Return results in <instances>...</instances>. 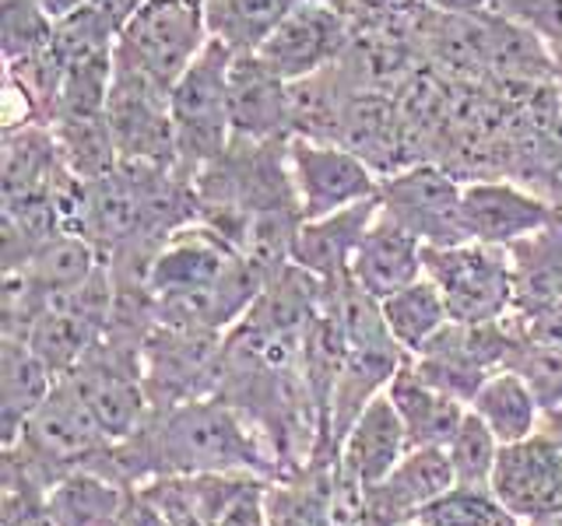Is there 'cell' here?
<instances>
[{"mask_svg": "<svg viewBox=\"0 0 562 526\" xmlns=\"http://www.w3.org/2000/svg\"><path fill=\"white\" fill-rule=\"evenodd\" d=\"M236 53L211 35L183 78L172 84L169 116L176 137V162L187 175L211 169L233 145V113H228V70Z\"/></svg>", "mask_w": 562, "mask_h": 526, "instance_id": "cell-1", "label": "cell"}, {"mask_svg": "<svg viewBox=\"0 0 562 526\" xmlns=\"http://www.w3.org/2000/svg\"><path fill=\"white\" fill-rule=\"evenodd\" d=\"M207 18L201 0H140L120 28L113 67L131 70L172 95V84L207 46Z\"/></svg>", "mask_w": 562, "mask_h": 526, "instance_id": "cell-2", "label": "cell"}, {"mask_svg": "<svg viewBox=\"0 0 562 526\" xmlns=\"http://www.w3.org/2000/svg\"><path fill=\"white\" fill-rule=\"evenodd\" d=\"M426 277L457 323H499L514 309V267L506 245L474 239L426 245Z\"/></svg>", "mask_w": 562, "mask_h": 526, "instance_id": "cell-3", "label": "cell"}, {"mask_svg": "<svg viewBox=\"0 0 562 526\" xmlns=\"http://www.w3.org/2000/svg\"><path fill=\"white\" fill-rule=\"evenodd\" d=\"M289 172L303 221L327 218L334 210L380 197V175L345 145H327L313 137L289 140Z\"/></svg>", "mask_w": 562, "mask_h": 526, "instance_id": "cell-4", "label": "cell"}, {"mask_svg": "<svg viewBox=\"0 0 562 526\" xmlns=\"http://www.w3.org/2000/svg\"><path fill=\"white\" fill-rule=\"evenodd\" d=\"M461 197L464 186L447 169L429 162L397 169L380 183V210L404 228H412L426 245H450L468 239L461 221Z\"/></svg>", "mask_w": 562, "mask_h": 526, "instance_id": "cell-5", "label": "cell"}, {"mask_svg": "<svg viewBox=\"0 0 562 526\" xmlns=\"http://www.w3.org/2000/svg\"><path fill=\"white\" fill-rule=\"evenodd\" d=\"M514 333L499 323H457L450 320L436 338L412 358L415 373L436 382L439 390H447L457 400H471L479 393V386L499 373L506 362V351Z\"/></svg>", "mask_w": 562, "mask_h": 526, "instance_id": "cell-6", "label": "cell"}, {"mask_svg": "<svg viewBox=\"0 0 562 526\" xmlns=\"http://www.w3.org/2000/svg\"><path fill=\"white\" fill-rule=\"evenodd\" d=\"M162 449L183 473H215L257 464L254 443L218 403H187L176 411L162 428Z\"/></svg>", "mask_w": 562, "mask_h": 526, "instance_id": "cell-7", "label": "cell"}, {"mask_svg": "<svg viewBox=\"0 0 562 526\" xmlns=\"http://www.w3.org/2000/svg\"><path fill=\"white\" fill-rule=\"evenodd\" d=\"M345 46V18L324 0H299V4L285 14L257 57L268 64L278 78L289 84L306 81L313 75L327 70Z\"/></svg>", "mask_w": 562, "mask_h": 526, "instance_id": "cell-8", "label": "cell"}, {"mask_svg": "<svg viewBox=\"0 0 562 526\" xmlns=\"http://www.w3.org/2000/svg\"><path fill=\"white\" fill-rule=\"evenodd\" d=\"M492 495L520 519H535L562 505V449L541 428L520 443L499 446L492 467Z\"/></svg>", "mask_w": 562, "mask_h": 526, "instance_id": "cell-9", "label": "cell"}, {"mask_svg": "<svg viewBox=\"0 0 562 526\" xmlns=\"http://www.w3.org/2000/svg\"><path fill=\"white\" fill-rule=\"evenodd\" d=\"M559 210L531 190L503 180H479L464 186L461 221L464 236L488 245H514L517 239L552 225Z\"/></svg>", "mask_w": 562, "mask_h": 526, "instance_id": "cell-10", "label": "cell"}, {"mask_svg": "<svg viewBox=\"0 0 562 526\" xmlns=\"http://www.w3.org/2000/svg\"><path fill=\"white\" fill-rule=\"evenodd\" d=\"M228 113L239 140H285L292 130V84L257 53H236L228 70Z\"/></svg>", "mask_w": 562, "mask_h": 526, "instance_id": "cell-11", "label": "cell"}, {"mask_svg": "<svg viewBox=\"0 0 562 526\" xmlns=\"http://www.w3.org/2000/svg\"><path fill=\"white\" fill-rule=\"evenodd\" d=\"M457 484L447 449H408L380 484L366 491V516L383 526H408L422 508Z\"/></svg>", "mask_w": 562, "mask_h": 526, "instance_id": "cell-12", "label": "cell"}, {"mask_svg": "<svg viewBox=\"0 0 562 526\" xmlns=\"http://www.w3.org/2000/svg\"><path fill=\"white\" fill-rule=\"evenodd\" d=\"M351 281L373 298H386L426 274V242L391 215L373 218L348 267Z\"/></svg>", "mask_w": 562, "mask_h": 526, "instance_id": "cell-13", "label": "cell"}, {"mask_svg": "<svg viewBox=\"0 0 562 526\" xmlns=\"http://www.w3.org/2000/svg\"><path fill=\"white\" fill-rule=\"evenodd\" d=\"M64 379L75 386L105 438H123L137 428L140 411H145V390L127 365L110 362V351L92 347Z\"/></svg>", "mask_w": 562, "mask_h": 526, "instance_id": "cell-14", "label": "cell"}, {"mask_svg": "<svg viewBox=\"0 0 562 526\" xmlns=\"http://www.w3.org/2000/svg\"><path fill=\"white\" fill-rule=\"evenodd\" d=\"M506 250L514 267V309L527 330L562 306V215Z\"/></svg>", "mask_w": 562, "mask_h": 526, "instance_id": "cell-15", "label": "cell"}, {"mask_svg": "<svg viewBox=\"0 0 562 526\" xmlns=\"http://www.w3.org/2000/svg\"><path fill=\"white\" fill-rule=\"evenodd\" d=\"M380 215V197L334 210L327 218L303 221L292 242V263L321 281H338L348 274L351 256H356L366 228Z\"/></svg>", "mask_w": 562, "mask_h": 526, "instance_id": "cell-16", "label": "cell"}, {"mask_svg": "<svg viewBox=\"0 0 562 526\" xmlns=\"http://www.w3.org/2000/svg\"><path fill=\"white\" fill-rule=\"evenodd\" d=\"M404 453H408V435H404V421L391 397L376 393L366 403L362 414L351 421L348 435L341 438V460L338 467L348 470L351 478H359L366 491L380 484L386 473H391Z\"/></svg>", "mask_w": 562, "mask_h": 526, "instance_id": "cell-17", "label": "cell"}, {"mask_svg": "<svg viewBox=\"0 0 562 526\" xmlns=\"http://www.w3.org/2000/svg\"><path fill=\"white\" fill-rule=\"evenodd\" d=\"M386 397H391L404 421L408 449H447V443L468 414L464 400L450 397L426 376H418L412 362L386 382Z\"/></svg>", "mask_w": 562, "mask_h": 526, "instance_id": "cell-18", "label": "cell"}, {"mask_svg": "<svg viewBox=\"0 0 562 526\" xmlns=\"http://www.w3.org/2000/svg\"><path fill=\"white\" fill-rule=\"evenodd\" d=\"M22 438L49 460H78V456L102 446L105 432L99 428L92 411L85 408V400L75 393V386L60 379L40 403V411L25 421Z\"/></svg>", "mask_w": 562, "mask_h": 526, "instance_id": "cell-19", "label": "cell"}, {"mask_svg": "<svg viewBox=\"0 0 562 526\" xmlns=\"http://www.w3.org/2000/svg\"><path fill=\"white\" fill-rule=\"evenodd\" d=\"M53 386H57V373L35 355L32 344L22 338H4V347H0V411H4L8 449L22 438L25 421L40 411Z\"/></svg>", "mask_w": 562, "mask_h": 526, "instance_id": "cell-20", "label": "cell"}, {"mask_svg": "<svg viewBox=\"0 0 562 526\" xmlns=\"http://www.w3.org/2000/svg\"><path fill=\"white\" fill-rule=\"evenodd\" d=\"M468 408L492 428V435L499 438V446L520 443V438L535 435L541 425V408L535 393L527 390L524 379L517 373H509V368L492 373L479 386V393L468 400Z\"/></svg>", "mask_w": 562, "mask_h": 526, "instance_id": "cell-21", "label": "cell"}, {"mask_svg": "<svg viewBox=\"0 0 562 526\" xmlns=\"http://www.w3.org/2000/svg\"><path fill=\"white\" fill-rule=\"evenodd\" d=\"M380 309H383V320H386V330H391V338L408 351L412 358L450 323L443 295H439V288L426 274H422L418 281H412V285H404L401 291L380 298Z\"/></svg>", "mask_w": 562, "mask_h": 526, "instance_id": "cell-22", "label": "cell"}, {"mask_svg": "<svg viewBox=\"0 0 562 526\" xmlns=\"http://www.w3.org/2000/svg\"><path fill=\"white\" fill-rule=\"evenodd\" d=\"M299 0H204L207 32L233 53H257Z\"/></svg>", "mask_w": 562, "mask_h": 526, "instance_id": "cell-23", "label": "cell"}, {"mask_svg": "<svg viewBox=\"0 0 562 526\" xmlns=\"http://www.w3.org/2000/svg\"><path fill=\"white\" fill-rule=\"evenodd\" d=\"M18 267H25L46 295L78 291L99 274L95 245L78 232H60V236L46 239L40 250H35L25 263H18Z\"/></svg>", "mask_w": 562, "mask_h": 526, "instance_id": "cell-24", "label": "cell"}, {"mask_svg": "<svg viewBox=\"0 0 562 526\" xmlns=\"http://www.w3.org/2000/svg\"><path fill=\"white\" fill-rule=\"evenodd\" d=\"M46 513L53 526H116L123 508L116 488L102 484L92 473H75L49 491Z\"/></svg>", "mask_w": 562, "mask_h": 526, "instance_id": "cell-25", "label": "cell"}, {"mask_svg": "<svg viewBox=\"0 0 562 526\" xmlns=\"http://www.w3.org/2000/svg\"><path fill=\"white\" fill-rule=\"evenodd\" d=\"M503 368L517 373L527 390L535 393L541 414L562 408V344L531 338V333H514L506 351Z\"/></svg>", "mask_w": 562, "mask_h": 526, "instance_id": "cell-26", "label": "cell"}, {"mask_svg": "<svg viewBox=\"0 0 562 526\" xmlns=\"http://www.w3.org/2000/svg\"><path fill=\"white\" fill-rule=\"evenodd\" d=\"M415 526H520V516L492 495V488L453 484L412 519Z\"/></svg>", "mask_w": 562, "mask_h": 526, "instance_id": "cell-27", "label": "cell"}, {"mask_svg": "<svg viewBox=\"0 0 562 526\" xmlns=\"http://www.w3.org/2000/svg\"><path fill=\"white\" fill-rule=\"evenodd\" d=\"M53 32L57 22L40 8V0H0V46L8 70L49 53Z\"/></svg>", "mask_w": 562, "mask_h": 526, "instance_id": "cell-28", "label": "cell"}, {"mask_svg": "<svg viewBox=\"0 0 562 526\" xmlns=\"http://www.w3.org/2000/svg\"><path fill=\"white\" fill-rule=\"evenodd\" d=\"M447 456H450L457 484L488 488L492 467H496V456H499V438L492 435L485 421L468 408L461 428H457L453 438L447 443Z\"/></svg>", "mask_w": 562, "mask_h": 526, "instance_id": "cell-29", "label": "cell"}, {"mask_svg": "<svg viewBox=\"0 0 562 526\" xmlns=\"http://www.w3.org/2000/svg\"><path fill=\"white\" fill-rule=\"evenodd\" d=\"M492 4L509 22L541 35L549 46L562 39V0H492Z\"/></svg>", "mask_w": 562, "mask_h": 526, "instance_id": "cell-30", "label": "cell"}, {"mask_svg": "<svg viewBox=\"0 0 562 526\" xmlns=\"http://www.w3.org/2000/svg\"><path fill=\"white\" fill-rule=\"evenodd\" d=\"M544 435H549L552 438V443L562 449V408H555V411H544L541 414V425H538Z\"/></svg>", "mask_w": 562, "mask_h": 526, "instance_id": "cell-31", "label": "cell"}, {"mask_svg": "<svg viewBox=\"0 0 562 526\" xmlns=\"http://www.w3.org/2000/svg\"><path fill=\"white\" fill-rule=\"evenodd\" d=\"M85 4V0H40V8L53 18V22H60V18H67L70 11H78Z\"/></svg>", "mask_w": 562, "mask_h": 526, "instance_id": "cell-32", "label": "cell"}, {"mask_svg": "<svg viewBox=\"0 0 562 526\" xmlns=\"http://www.w3.org/2000/svg\"><path fill=\"white\" fill-rule=\"evenodd\" d=\"M527 526H562V505L559 508H549V513H541L535 519H527Z\"/></svg>", "mask_w": 562, "mask_h": 526, "instance_id": "cell-33", "label": "cell"}, {"mask_svg": "<svg viewBox=\"0 0 562 526\" xmlns=\"http://www.w3.org/2000/svg\"><path fill=\"white\" fill-rule=\"evenodd\" d=\"M552 53H555V75L562 78V39H559V43L552 46Z\"/></svg>", "mask_w": 562, "mask_h": 526, "instance_id": "cell-34", "label": "cell"}, {"mask_svg": "<svg viewBox=\"0 0 562 526\" xmlns=\"http://www.w3.org/2000/svg\"><path fill=\"white\" fill-rule=\"evenodd\" d=\"M408 526H415V523H408Z\"/></svg>", "mask_w": 562, "mask_h": 526, "instance_id": "cell-35", "label": "cell"}, {"mask_svg": "<svg viewBox=\"0 0 562 526\" xmlns=\"http://www.w3.org/2000/svg\"><path fill=\"white\" fill-rule=\"evenodd\" d=\"M201 4H204V0H201Z\"/></svg>", "mask_w": 562, "mask_h": 526, "instance_id": "cell-36", "label": "cell"}]
</instances>
